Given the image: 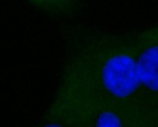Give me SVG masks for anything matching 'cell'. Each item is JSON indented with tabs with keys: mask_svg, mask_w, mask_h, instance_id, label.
I'll return each mask as SVG.
<instances>
[{
	"mask_svg": "<svg viewBox=\"0 0 158 127\" xmlns=\"http://www.w3.org/2000/svg\"><path fill=\"white\" fill-rule=\"evenodd\" d=\"M59 84L117 108L138 127V93L133 33L109 32L89 26H67Z\"/></svg>",
	"mask_w": 158,
	"mask_h": 127,
	"instance_id": "1",
	"label": "cell"
},
{
	"mask_svg": "<svg viewBox=\"0 0 158 127\" xmlns=\"http://www.w3.org/2000/svg\"><path fill=\"white\" fill-rule=\"evenodd\" d=\"M43 121L63 127H138L114 105L59 84Z\"/></svg>",
	"mask_w": 158,
	"mask_h": 127,
	"instance_id": "2",
	"label": "cell"
},
{
	"mask_svg": "<svg viewBox=\"0 0 158 127\" xmlns=\"http://www.w3.org/2000/svg\"><path fill=\"white\" fill-rule=\"evenodd\" d=\"M132 33L138 82L137 118L141 127H158V24Z\"/></svg>",
	"mask_w": 158,
	"mask_h": 127,
	"instance_id": "3",
	"label": "cell"
},
{
	"mask_svg": "<svg viewBox=\"0 0 158 127\" xmlns=\"http://www.w3.org/2000/svg\"><path fill=\"white\" fill-rule=\"evenodd\" d=\"M45 15L56 20L75 18L81 13L84 0H26Z\"/></svg>",
	"mask_w": 158,
	"mask_h": 127,
	"instance_id": "4",
	"label": "cell"
},
{
	"mask_svg": "<svg viewBox=\"0 0 158 127\" xmlns=\"http://www.w3.org/2000/svg\"><path fill=\"white\" fill-rule=\"evenodd\" d=\"M35 127H63L62 125L55 122H43L42 124Z\"/></svg>",
	"mask_w": 158,
	"mask_h": 127,
	"instance_id": "5",
	"label": "cell"
}]
</instances>
